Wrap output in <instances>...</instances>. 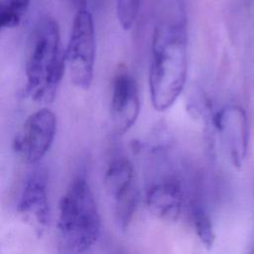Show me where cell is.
<instances>
[{
    "instance_id": "obj_1",
    "label": "cell",
    "mask_w": 254,
    "mask_h": 254,
    "mask_svg": "<svg viewBox=\"0 0 254 254\" xmlns=\"http://www.w3.org/2000/svg\"><path fill=\"white\" fill-rule=\"evenodd\" d=\"M188 67L187 16L177 0L156 25L152 37L149 89L157 111L168 110L176 102L185 87Z\"/></svg>"
},
{
    "instance_id": "obj_2",
    "label": "cell",
    "mask_w": 254,
    "mask_h": 254,
    "mask_svg": "<svg viewBox=\"0 0 254 254\" xmlns=\"http://www.w3.org/2000/svg\"><path fill=\"white\" fill-rule=\"evenodd\" d=\"M101 219L86 179L79 171L69 184L59 205L58 245L64 253H82L98 240Z\"/></svg>"
},
{
    "instance_id": "obj_3",
    "label": "cell",
    "mask_w": 254,
    "mask_h": 254,
    "mask_svg": "<svg viewBox=\"0 0 254 254\" xmlns=\"http://www.w3.org/2000/svg\"><path fill=\"white\" fill-rule=\"evenodd\" d=\"M57 21L44 17L37 23L29 43L25 72L26 93L36 102L54 100L65 68Z\"/></svg>"
},
{
    "instance_id": "obj_4",
    "label": "cell",
    "mask_w": 254,
    "mask_h": 254,
    "mask_svg": "<svg viewBox=\"0 0 254 254\" xmlns=\"http://www.w3.org/2000/svg\"><path fill=\"white\" fill-rule=\"evenodd\" d=\"M95 31L91 12L87 5L76 8L64 54L65 66L71 82L86 90L93 79L95 62Z\"/></svg>"
},
{
    "instance_id": "obj_5",
    "label": "cell",
    "mask_w": 254,
    "mask_h": 254,
    "mask_svg": "<svg viewBox=\"0 0 254 254\" xmlns=\"http://www.w3.org/2000/svg\"><path fill=\"white\" fill-rule=\"evenodd\" d=\"M56 132V115L47 107L41 108L26 119L21 132L14 139L13 149L25 162L37 164L51 149Z\"/></svg>"
},
{
    "instance_id": "obj_6",
    "label": "cell",
    "mask_w": 254,
    "mask_h": 254,
    "mask_svg": "<svg viewBox=\"0 0 254 254\" xmlns=\"http://www.w3.org/2000/svg\"><path fill=\"white\" fill-rule=\"evenodd\" d=\"M47 173L43 168L32 172L21 192L17 210L39 236L49 228L51 221L47 190Z\"/></svg>"
},
{
    "instance_id": "obj_7",
    "label": "cell",
    "mask_w": 254,
    "mask_h": 254,
    "mask_svg": "<svg viewBox=\"0 0 254 254\" xmlns=\"http://www.w3.org/2000/svg\"><path fill=\"white\" fill-rule=\"evenodd\" d=\"M109 112L112 128L118 135L127 132L139 116L138 85L135 78L127 70H120L114 76Z\"/></svg>"
},
{
    "instance_id": "obj_8",
    "label": "cell",
    "mask_w": 254,
    "mask_h": 254,
    "mask_svg": "<svg viewBox=\"0 0 254 254\" xmlns=\"http://www.w3.org/2000/svg\"><path fill=\"white\" fill-rule=\"evenodd\" d=\"M145 202L152 215L164 222H176L183 208V190L180 181L166 176L150 183Z\"/></svg>"
},
{
    "instance_id": "obj_9",
    "label": "cell",
    "mask_w": 254,
    "mask_h": 254,
    "mask_svg": "<svg viewBox=\"0 0 254 254\" xmlns=\"http://www.w3.org/2000/svg\"><path fill=\"white\" fill-rule=\"evenodd\" d=\"M212 120L223 137L233 164L240 167L247 146V121L243 109L236 105L227 106L218 111Z\"/></svg>"
},
{
    "instance_id": "obj_10",
    "label": "cell",
    "mask_w": 254,
    "mask_h": 254,
    "mask_svg": "<svg viewBox=\"0 0 254 254\" xmlns=\"http://www.w3.org/2000/svg\"><path fill=\"white\" fill-rule=\"evenodd\" d=\"M103 184L107 195L113 202L120 201L138 192L134 183L133 165L126 158H117L109 164L104 175Z\"/></svg>"
},
{
    "instance_id": "obj_11",
    "label": "cell",
    "mask_w": 254,
    "mask_h": 254,
    "mask_svg": "<svg viewBox=\"0 0 254 254\" xmlns=\"http://www.w3.org/2000/svg\"><path fill=\"white\" fill-rule=\"evenodd\" d=\"M31 0H1L0 27L12 29L20 25L29 9Z\"/></svg>"
},
{
    "instance_id": "obj_12",
    "label": "cell",
    "mask_w": 254,
    "mask_h": 254,
    "mask_svg": "<svg viewBox=\"0 0 254 254\" xmlns=\"http://www.w3.org/2000/svg\"><path fill=\"white\" fill-rule=\"evenodd\" d=\"M191 217L195 233L200 242L205 248H211L215 240V233L208 214L199 205H193Z\"/></svg>"
},
{
    "instance_id": "obj_13",
    "label": "cell",
    "mask_w": 254,
    "mask_h": 254,
    "mask_svg": "<svg viewBox=\"0 0 254 254\" xmlns=\"http://www.w3.org/2000/svg\"><path fill=\"white\" fill-rule=\"evenodd\" d=\"M118 22L124 30H130L139 14L140 0H115Z\"/></svg>"
},
{
    "instance_id": "obj_14",
    "label": "cell",
    "mask_w": 254,
    "mask_h": 254,
    "mask_svg": "<svg viewBox=\"0 0 254 254\" xmlns=\"http://www.w3.org/2000/svg\"><path fill=\"white\" fill-rule=\"evenodd\" d=\"M69 1L71 4H73V6L75 8L81 6V5H85L86 4V0H67Z\"/></svg>"
}]
</instances>
